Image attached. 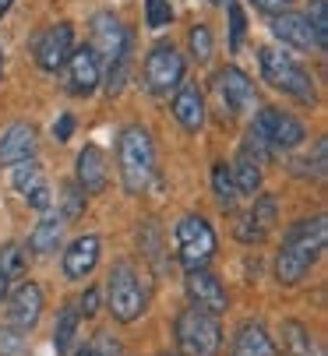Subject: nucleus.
I'll return each mask as SVG.
<instances>
[{"instance_id": "nucleus-35", "label": "nucleus", "mask_w": 328, "mask_h": 356, "mask_svg": "<svg viewBox=\"0 0 328 356\" xmlns=\"http://www.w3.org/2000/svg\"><path fill=\"white\" fill-rule=\"evenodd\" d=\"M64 201H68V212H64V219H78V216H81V205H85V194H81V187H78V184H68V187H64Z\"/></svg>"}, {"instance_id": "nucleus-29", "label": "nucleus", "mask_w": 328, "mask_h": 356, "mask_svg": "<svg viewBox=\"0 0 328 356\" xmlns=\"http://www.w3.org/2000/svg\"><path fill=\"white\" fill-rule=\"evenodd\" d=\"M0 356H29L25 332H18L11 325H0Z\"/></svg>"}, {"instance_id": "nucleus-33", "label": "nucleus", "mask_w": 328, "mask_h": 356, "mask_svg": "<svg viewBox=\"0 0 328 356\" xmlns=\"http://www.w3.org/2000/svg\"><path fill=\"white\" fill-rule=\"evenodd\" d=\"M226 11H230V49H233V54H237V49L244 46L247 18H244V8L237 4V0H226Z\"/></svg>"}, {"instance_id": "nucleus-32", "label": "nucleus", "mask_w": 328, "mask_h": 356, "mask_svg": "<svg viewBox=\"0 0 328 356\" xmlns=\"http://www.w3.org/2000/svg\"><path fill=\"white\" fill-rule=\"evenodd\" d=\"M173 22L170 0H145V25L148 29H166Z\"/></svg>"}, {"instance_id": "nucleus-7", "label": "nucleus", "mask_w": 328, "mask_h": 356, "mask_svg": "<svg viewBox=\"0 0 328 356\" xmlns=\"http://www.w3.org/2000/svg\"><path fill=\"white\" fill-rule=\"evenodd\" d=\"M184 85V57L173 42H155L145 57V88L152 95H170Z\"/></svg>"}, {"instance_id": "nucleus-24", "label": "nucleus", "mask_w": 328, "mask_h": 356, "mask_svg": "<svg viewBox=\"0 0 328 356\" xmlns=\"http://www.w3.org/2000/svg\"><path fill=\"white\" fill-rule=\"evenodd\" d=\"M283 346L290 356H321L318 342L311 339V332L300 321H283Z\"/></svg>"}, {"instance_id": "nucleus-2", "label": "nucleus", "mask_w": 328, "mask_h": 356, "mask_svg": "<svg viewBox=\"0 0 328 356\" xmlns=\"http://www.w3.org/2000/svg\"><path fill=\"white\" fill-rule=\"evenodd\" d=\"M325 240H328V226H325V216H314V219H300L286 240H283V250L276 258V279L286 282V286H297L311 265L321 258L325 250Z\"/></svg>"}, {"instance_id": "nucleus-25", "label": "nucleus", "mask_w": 328, "mask_h": 356, "mask_svg": "<svg viewBox=\"0 0 328 356\" xmlns=\"http://www.w3.org/2000/svg\"><path fill=\"white\" fill-rule=\"evenodd\" d=\"M230 177H233L237 194H254V191L261 187V163H254L247 152H240L237 163H233V170H230Z\"/></svg>"}, {"instance_id": "nucleus-20", "label": "nucleus", "mask_w": 328, "mask_h": 356, "mask_svg": "<svg viewBox=\"0 0 328 356\" xmlns=\"http://www.w3.org/2000/svg\"><path fill=\"white\" fill-rule=\"evenodd\" d=\"M272 32H276V39H283V42L293 46V49H318V39H314L307 18L297 15V11L272 15Z\"/></svg>"}, {"instance_id": "nucleus-11", "label": "nucleus", "mask_w": 328, "mask_h": 356, "mask_svg": "<svg viewBox=\"0 0 328 356\" xmlns=\"http://www.w3.org/2000/svg\"><path fill=\"white\" fill-rule=\"evenodd\" d=\"M215 85H219V95L226 99V106L233 113H247V110L258 106V88L240 67H223L215 74Z\"/></svg>"}, {"instance_id": "nucleus-40", "label": "nucleus", "mask_w": 328, "mask_h": 356, "mask_svg": "<svg viewBox=\"0 0 328 356\" xmlns=\"http://www.w3.org/2000/svg\"><path fill=\"white\" fill-rule=\"evenodd\" d=\"M11 4H15V0H0V18H4V15L11 11Z\"/></svg>"}, {"instance_id": "nucleus-9", "label": "nucleus", "mask_w": 328, "mask_h": 356, "mask_svg": "<svg viewBox=\"0 0 328 356\" xmlns=\"http://www.w3.org/2000/svg\"><path fill=\"white\" fill-rule=\"evenodd\" d=\"M251 127L265 138V145H268L272 152H290V148H297V145L307 138L304 124H300L297 117H290V113L276 110V106L258 110V117H254V124H251Z\"/></svg>"}, {"instance_id": "nucleus-6", "label": "nucleus", "mask_w": 328, "mask_h": 356, "mask_svg": "<svg viewBox=\"0 0 328 356\" xmlns=\"http://www.w3.org/2000/svg\"><path fill=\"white\" fill-rule=\"evenodd\" d=\"M177 342L184 349V356H215L219 346H223V328H219V318L201 311V307H187L180 311L177 325Z\"/></svg>"}, {"instance_id": "nucleus-27", "label": "nucleus", "mask_w": 328, "mask_h": 356, "mask_svg": "<svg viewBox=\"0 0 328 356\" xmlns=\"http://www.w3.org/2000/svg\"><path fill=\"white\" fill-rule=\"evenodd\" d=\"M212 191H215V201L223 209H233L237 205V187H233V177H230V170H226V163H215L212 166Z\"/></svg>"}, {"instance_id": "nucleus-18", "label": "nucleus", "mask_w": 328, "mask_h": 356, "mask_svg": "<svg viewBox=\"0 0 328 356\" xmlns=\"http://www.w3.org/2000/svg\"><path fill=\"white\" fill-rule=\"evenodd\" d=\"M173 117L180 120V127L184 131H191V134H198L201 127H205V95H201V88L198 85H191V81H184L177 92H173Z\"/></svg>"}, {"instance_id": "nucleus-17", "label": "nucleus", "mask_w": 328, "mask_h": 356, "mask_svg": "<svg viewBox=\"0 0 328 356\" xmlns=\"http://www.w3.org/2000/svg\"><path fill=\"white\" fill-rule=\"evenodd\" d=\"M99 250H102V243L92 233L71 240L68 250H64V275L68 279H88L95 272V265H99Z\"/></svg>"}, {"instance_id": "nucleus-12", "label": "nucleus", "mask_w": 328, "mask_h": 356, "mask_svg": "<svg viewBox=\"0 0 328 356\" xmlns=\"http://www.w3.org/2000/svg\"><path fill=\"white\" fill-rule=\"evenodd\" d=\"M187 296L194 300V307L208 311V314H223L230 307V296H226V286L219 282L212 272L198 268V272H187Z\"/></svg>"}, {"instance_id": "nucleus-22", "label": "nucleus", "mask_w": 328, "mask_h": 356, "mask_svg": "<svg viewBox=\"0 0 328 356\" xmlns=\"http://www.w3.org/2000/svg\"><path fill=\"white\" fill-rule=\"evenodd\" d=\"M61 236H64V216H42L29 233V247L36 254H53L61 247Z\"/></svg>"}, {"instance_id": "nucleus-3", "label": "nucleus", "mask_w": 328, "mask_h": 356, "mask_svg": "<svg viewBox=\"0 0 328 356\" xmlns=\"http://www.w3.org/2000/svg\"><path fill=\"white\" fill-rule=\"evenodd\" d=\"M117 166L127 194H145L155 177V145L141 124H127L117 138Z\"/></svg>"}, {"instance_id": "nucleus-14", "label": "nucleus", "mask_w": 328, "mask_h": 356, "mask_svg": "<svg viewBox=\"0 0 328 356\" xmlns=\"http://www.w3.org/2000/svg\"><path fill=\"white\" fill-rule=\"evenodd\" d=\"M15 191L29 201L32 209H39V212H46V209L53 205V191H49L46 173H42V166H39L36 159L15 166Z\"/></svg>"}, {"instance_id": "nucleus-16", "label": "nucleus", "mask_w": 328, "mask_h": 356, "mask_svg": "<svg viewBox=\"0 0 328 356\" xmlns=\"http://www.w3.org/2000/svg\"><path fill=\"white\" fill-rule=\"evenodd\" d=\"M36 148H39L36 127L32 124H11L4 131V138H0V166H18V163L36 159Z\"/></svg>"}, {"instance_id": "nucleus-30", "label": "nucleus", "mask_w": 328, "mask_h": 356, "mask_svg": "<svg viewBox=\"0 0 328 356\" xmlns=\"http://www.w3.org/2000/svg\"><path fill=\"white\" fill-rule=\"evenodd\" d=\"M187 42H191V57H194L198 64H205V60L212 57V29H208V25H194V29L187 32Z\"/></svg>"}, {"instance_id": "nucleus-43", "label": "nucleus", "mask_w": 328, "mask_h": 356, "mask_svg": "<svg viewBox=\"0 0 328 356\" xmlns=\"http://www.w3.org/2000/svg\"><path fill=\"white\" fill-rule=\"evenodd\" d=\"M0 67H4V57H0Z\"/></svg>"}, {"instance_id": "nucleus-1", "label": "nucleus", "mask_w": 328, "mask_h": 356, "mask_svg": "<svg viewBox=\"0 0 328 356\" xmlns=\"http://www.w3.org/2000/svg\"><path fill=\"white\" fill-rule=\"evenodd\" d=\"M88 49L99 60L102 81L109 92H120L127 81V67H131V32L124 29V22L114 11H99L92 15V39Z\"/></svg>"}, {"instance_id": "nucleus-13", "label": "nucleus", "mask_w": 328, "mask_h": 356, "mask_svg": "<svg viewBox=\"0 0 328 356\" xmlns=\"http://www.w3.org/2000/svg\"><path fill=\"white\" fill-rule=\"evenodd\" d=\"M8 318H11V328L18 332H32L42 318V289L36 282H22L11 300H8Z\"/></svg>"}, {"instance_id": "nucleus-4", "label": "nucleus", "mask_w": 328, "mask_h": 356, "mask_svg": "<svg viewBox=\"0 0 328 356\" xmlns=\"http://www.w3.org/2000/svg\"><path fill=\"white\" fill-rule=\"evenodd\" d=\"M258 60H261V78H265L272 88H279V92L300 99V103H314V99H318L314 78H311L290 54H283V49H272V46H261V49H258Z\"/></svg>"}, {"instance_id": "nucleus-15", "label": "nucleus", "mask_w": 328, "mask_h": 356, "mask_svg": "<svg viewBox=\"0 0 328 356\" xmlns=\"http://www.w3.org/2000/svg\"><path fill=\"white\" fill-rule=\"evenodd\" d=\"M68 88L75 92V95H92L95 88H99V81H102V71H99V60H95V54L88 46H78V49H71V57H68Z\"/></svg>"}, {"instance_id": "nucleus-34", "label": "nucleus", "mask_w": 328, "mask_h": 356, "mask_svg": "<svg viewBox=\"0 0 328 356\" xmlns=\"http://www.w3.org/2000/svg\"><path fill=\"white\" fill-rule=\"evenodd\" d=\"M276 197H272V194H261L258 201H254V209H251V219L261 226V229H268L272 222H276Z\"/></svg>"}, {"instance_id": "nucleus-37", "label": "nucleus", "mask_w": 328, "mask_h": 356, "mask_svg": "<svg viewBox=\"0 0 328 356\" xmlns=\"http://www.w3.org/2000/svg\"><path fill=\"white\" fill-rule=\"evenodd\" d=\"M71 134H75V117H71V113L57 117V124H53V138H57V141H68Z\"/></svg>"}, {"instance_id": "nucleus-36", "label": "nucleus", "mask_w": 328, "mask_h": 356, "mask_svg": "<svg viewBox=\"0 0 328 356\" xmlns=\"http://www.w3.org/2000/svg\"><path fill=\"white\" fill-rule=\"evenodd\" d=\"M237 236H240L244 243H258V240L265 236V229H261L251 216H240V219H237Z\"/></svg>"}, {"instance_id": "nucleus-26", "label": "nucleus", "mask_w": 328, "mask_h": 356, "mask_svg": "<svg viewBox=\"0 0 328 356\" xmlns=\"http://www.w3.org/2000/svg\"><path fill=\"white\" fill-rule=\"evenodd\" d=\"M25 268H29V258H25L22 243H4V247H0V279H4L8 286L15 279H22Z\"/></svg>"}, {"instance_id": "nucleus-10", "label": "nucleus", "mask_w": 328, "mask_h": 356, "mask_svg": "<svg viewBox=\"0 0 328 356\" xmlns=\"http://www.w3.org/2000/svg\"><path fill=\"white\" fill-rule=\"evenodd\" d=\"M75 49V29L71 22H57V25H46L42 32L32 35V57L42 71H61Z\"/></svg>"}, {"instance_id": "nucleus-42", "label": "nucleus", "mask_w": 328, "mask_h": 356, "mask_svg": "<svg viewBox=\"0 0 328 356\" xmlns=\"http://www.w3.org/2000/svg\"><path fill=\"white\" fill-rule=\"evenodd\" d=\"M212 4H226V0H212Z\"/></svg>"}, {"instance_id": "nucleus-39", "label": "nucleus", "mask_w": 328, "mask_h": 356, "mask_svg": "<svg viewBox=\"0 0 328 356\" xmlns=\"http://www.w3.org/2000/svg\"><path fill=\"white\" fill-rule=\"evenodd\" d=\"M95 311H99V293H95V289H85V296L78 300V314L92 318Z\"/></svg>"}, {"instance_id": "nucleus-23", "label": "nucleus", "mask_w": 328, "mask_h": 356, "mask_svg": "<svg viewBox=\"0 0 328 356\" xmlns=\"http://www.w3.org/2000/svg\"><path fill=\"white\" fill-rule=\"evenodd\" d=\"M78 325H81V314H78L75 303H68V307L61 311V318H57V328H53V349H57L61 356L71 353V346L78 339Z\"/></svg>"}, {"instance_id": "nucleus-38", "label": "nucleus", "mask_w": 328, "mask_h": 356, "mask_svg": "<svg viewBox=\"0 0 328 356\" xmlns=\"http://www.w3.org/2000/svg\"><path fill=\"white\" fill-rule=\"evenodd\" d=\"M251 4H254L258 11H265V15H283L293 0H251Z\"/></svg>"}, {"instance_id": "nucleus-5", "label": "nucleus", "mask_w": 328, "mask_h": 356, "mask_svg": "<svg viewBox=\"0 0 328 356\" xmlns=\"http://www.w3.org/2000/svg\"><path fill=\"white\" fill-rule=\"evenodd\" d=\"M145 303H148V293L134 272L131 261H120L114 265V272H109V282H106V307L109 314H114L120 325H131L141 318L145 311Z\"/></svg>"}, {"instance_id": "nucleus-8", "label": "nucleus", "mask_w": 328, "mask_h": 356, "mask_svg": "<svg viewBox=\"0 0 328 356\" xmlns=\"http://www.w3.org/2000/svg\"><path fill=\"white\" fill-rule=\"evenodd\" d=\"M215 254V229L201 216H184L177 222V258L187 272H198Z\"/></svg>"}, {"instance_id": "nucleus-41", "label": "nucleus", "mask_w": 328, "mask_h": 356, "mask_svg": "<svg viewBox=\"0 0 328 356\" xmlns=\"http://www.w3.org/2000/svg\"><path fill=\"white\" fill-rule=\"evenodd\" d=\"M159 356H180V353H159Z\"/></svg>"}, {"instance_id": "nucleus-19", "label": "nucleus", "mask_w": 328, "mask_h": 356, "mask_svg": "<svg viewBox=\"0 0 328 356\" xmlns=\"http://www.w3.org/2000/svg\"><path fill=\"white\" fill-rule=\"evenodd\" d=\"M106 180H109L106 152L99 145H85L78 152V187H81V194H102Z\"/></svg>"}, {"instance_id": "nucleus-21", "label": "nucleus", "mask_w": 328, "mask_h": 356, "mask_svg": "<svg viewBox=\"0 0 328 356\" xmlns=\"http://www.w3.org/2000/svg\"><path fill=\"white\" fill-rule=\"evenodd\" d=\"M230 356H276V342L258 321H244L230 342Z\"/></svg>"}, {"instance_id": "nucleus-31", "label": "nucleus", "mask_w": 328, "mask_h": 356, "mask_svg": "<svg viewBox=\"0 0 328 356\" xmlns=\"http://www.w3.org/2000/svg\"><path fill=\"white\" fill-rule=\"evenodd\" d=\"M75 356H120V346H117L114 335L99 332V335H92V342H85Z\"/></svg>"}, {"instance_id": "nucleus-28", "label": "nucleus", "mask_w": 328, "mask_h": 356, "mask_svg": "<svg viewBox=\"0 0 328 356\" xmlns=\"http://www.w3.org/2000/svg\"><path fill=\"white\" fill-rule=\"evenodd\" d=\"M307 25H311V32H314V39H318V49H325L328 46V0H311V8H307Z\"/></svg>"}]
</instances>
